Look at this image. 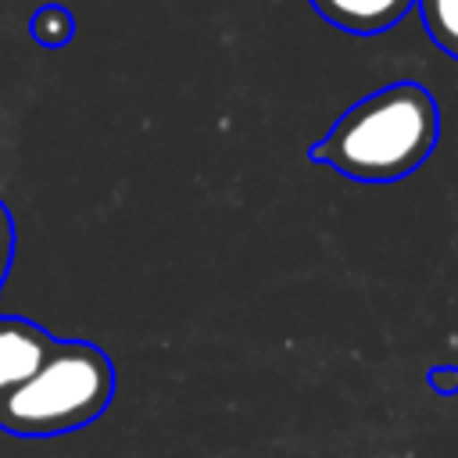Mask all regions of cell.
Segmentation results:
<instances>
[{
    "mask_svg": "<svg viewBox=\"0 0 458 458\" xmlns=\"http://www.w3.org/2000/svg\"><path fill=\"white\" fill-rule=\"evenodd\" d=\"M440 140V107L419 82H390L351 104L308 150L311 161L354 182L411 175Z\"/></svg>",
    "mask_w": 458,
    "mask_h": 458,
    "instance_id": "6da1fadb",
    "label": "cell"
},
{
    "mask_svg": "<svg viewBox=\"0 0 458 458\" xmlns=\"http://www.w3.org/2000/svg\"><path fill=\"white\" fill-rule=\"evenodd\" d=\"M114 397V365L89 340H57L47 361L0 401L11 437H57L97 422Z\"/></svg>",
    "mask_w": 458,
    "mask_h": 458,
    "instance_id": "7a4b0ae2",
    "label": "cell"
},
{
    "mask_svg": "<svg viewBox=\"0 0 458 458\" xmlns=\"http://www.w3.org/2000/svg\"><path fill=\"white\" fill-rule=\"evenodd\" d=\"M57 347V336H50L43 326L29 318H7L0 315V401L21 386Z\"/></svg>",
    "mask_w": 458,
    "mask_h": 458,
    "instance_id": "3957f363",
    "label": "cell"
},
{
    "mask_svg": "<svg viewBox=\"0 0 458 458\" xmlns=\"http://www.w3.org/2000/svg\"><path fill=\"white\" fill-rule=\"evenodd\" d=\"M308 4L329 25L351 36H379L415 7V0H308Z\"/></svg>",
    "mask_w": 458,
    "mask_h": 458,
    "instance_id": "277c9868",
    "label": "cell"
},
{
    "mask_svg": "<svg viewBox=\"0 0 458 458\" xmlns=\"http://www.w3.org/2000/svg\"><path fill=\"white\" fill-rule=\"evenodd\" d=\"M429 39L458 61V0H415Z\"/></svg>",
    "mask_w": 458,
    "mask_h": 458,
    "instance_id": "5b68a950",
    "label": "cell"
},
{
    "mask_svg": "<svg viewBox=\"0 0 458 458\" xmlns=\"http://www.w3.org/2000/svg\"><path fill=\"white\" fill-rule=\"evenodd\" d=\"M29 32L39 47H64L72 36H75V18L68 7L61 4H43L32 11L29 18Z\"/></svg>",
    "mask_w": 458,
    "mask_h": 458,
    "instance_id": "8992f818",
    "label": "cell"
},
{
    "mask_svg": "<svg viewBox=\"0 0 458 458\" xmlns=\"http://www.w3.org/2000/svg\"><path fill=\"white\" fill-rule=\"evenodd\" d=\"M14 243H18V236H14V218H11V211L0 204V286H4V279H7V272H11Z\"/></svg>",
    "mask_w": 458,
    "mask_h": 458,
    "instance_id": "52a82bcc",
    "label": "cell"
},
{
    "mask_svg": "<svg viewBox=\"0 0 458 458\" xmlns=\"http://www.w3.org/2000/svg\"><path fill=\"white\" fill-rule=\"evenodd\" d=\"M426 383H429L437 394H444V397L458 394V365H433V369L426 372Z\"/></svg>",
    "mask_w": 458,
    "mask_h": 458,
    "instance_id": "ba28073f",
    "label": "cell"
}]
</instances>
